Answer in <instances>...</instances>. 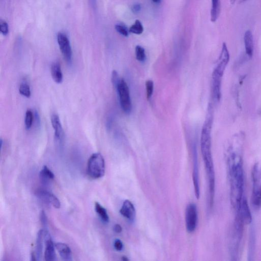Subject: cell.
I'll return each instance as SVG.
<instances>
[{
	"label": "cell",
	"instance_id": "cell-22",
	"mask_svg": "<svg viewBox=\"0 0 261 261\" xmlns=\"http://www.w3.org/2000/svg\"><path fill=\"white\" fill-rule=\"evenodd\" d=\"M95 209L99 217L101 218L104 223H108L109 222V215L105 208L98 203L96 202L95 204Z\"/></svg>",
	"mask_w": 261,
	"mask_h": 261
},
{
	"label": "cell",
	"instance_id": "cell-2",
	"mask_svg": "<svg viewBox=\"0 0 261 261\" xmlns=\"http://www.w3.org/2000/svg\"><path fill=\"white\" fill-rule=\"evenodd\" d=\"M212 125V119L209 117L204 125L200 139V147L208 179L210 207L213 205L215 189V171L211 150Z\"/></svg>",
	"mask_w": 261,
	"mask_h": 261
},
{
	"label": "cell",
	"instance_id": "cell-14",
	"mask_svg": "<svg viewBox=\"0 0 261 261\" xmlns=\"http://www.w3.org/2000/svg\"><path fill=\"white\" fill-rule=\"evenodd\" d=\"M51 121L54 130L55 137L57 141L60 143L63 140L64 131L59 116L56 114H53L51 116Z\"/></svg>",
	"mask_w": 261,
	"mask_h": 261
},
{
	"label": "cell",
	"instance_id": "cell-13",
	"mask_svg": "<svg viewBox=\"0 0 261 261\" xmlns=\"http://www.w3.org/2000/svg\"><path fill=\"white\" fill-rule=\"evenodd\" d=\"M196 149L193 150V180L194 187L195 196L197 199L200 197V186L198 173V166L197 156Z\"/></svg>",
	"mask_w": 261,
	"mask_h": 261
},
{
	"label": "cell",
	"instance_id": "cell-15",
	"mask_svg": "<svg viewBox=\"0 0 261 261\" xmlns=\"http://www.w3.org/2000/svg\"><path fill=\"white\" fill-rule=\"evenodd\" d=\"M119 212L122 215L130 221V222H133L135 220L136 210L134 205L130 200H125Z\"/></svg>",
	"mask_w": 261,
	"mask_h": 261
},
{
	"label": "cell",
	"instance_id": "cell-33",
	"mask_svg": "<svg viewBox=\"0 0 261 261\" xmlns=\"http://www.w3.org/2000/svg\"><path fill=\"white\" fill-rule=\"evenodd\" d=\"M113 230L116 233H120L122 232L123 229L119 225L116 224L114 226Z\"/></svg>",
	"mask_w": 261,
	"mask_h": 261
},
{
	"label": "cell",
	"instance_id": "cell-17",
	"mask_svg": "<svg viewBox=\"0 0 261 261\" xmlns=\"http://www.w3.org/2000/svg\"><path fill=\"white\" fill-rule=\"evenodd\" d=\"M60 257L64 261H71L73 260L72 252L70 248L66 244L61 243L55 245Z\"/></svg>",
	"mask_w": 261,
	"mask_h": 261
},
{
	"label": "cell",
	"instance_id": "cell-7",
	"mask_svg": "<svg viewBox=\"0 0 261 261\" xmlns=\"http://www.w3.org/2000/svg\"><path fill=\"white\" fill-rule=\"evenodd\" d=\"M120 105L125 113L129 114L132 111V102L130 97V90L127 84L123 79H120L116 86Z\"/></svg>",
	"mask_w": 261,
	"mask_h": 261
},
{
	"label": "cell",
	"instance_id": "cell-26",
	"mask_svg": "<svg viewBox=\"0 0 261 261\" xmlns=\"http://www.w3.org/2000/svg\"><path fill=\"white\" fill-rule=\"evenodd\" d=\"M19 92L22 95L29 98L31 96V92L30 87L27 84H22L19 87Z\"/></svg>",
	"mask_w": 261,
	"mask_h": 261
},
{
	"label": "cell",
	"instance_id": "cell-4",
	"mask_svg": "<svg viewBox=\"0 0 261 261\" xmlns=\"http://www.w3.org/2000/svg\"><path fill=\"white\" fill-rule=\"evenodd\" d=\"M245 224L239 214L236 213L231 232L230 251L233 260H237L242 244Z\"/></svg>",
	"mask_w": 261,
	"mask_h": 261
},
{
	"label": "cell",
	"instance_id": "cell-31",
	"mask_svg": "<svg viewBox=\"0 0 261 261\" xmlns=\"http://www.w3.org/2000/svg\"><path fill=\"white\" fill-rule=\"evenodd\" d=\"M114 247L117 251H121L124 248V245L122 241L119 239H116L114 243Z\"/></svg>",
	"mask_w": 261,
	"mask_h": 261
},
{
	"label": "cell",
	"instance_id": "cell-16",
	"mask_svg": "<svg viewBox=\"0 0 261 261\" xmlns=\"http://www.w3.org/2000/svg\"><path fill=\"white\" fill-rule=\"evenodd\" d=\"M46 231L40 230L37 234L36 240V256L37 261L41 260L42 257L44 244L45 243Z\"/></svg>",
	"mask_w": 261,
	"mask_h": 261
},
{
	"label": "cell",
	"instance_id": "cell-10",
	"mask_svg": "<svg viewBox=\"0 0 261 261\" xmlns=\"http://www.w3.org/2000/svg\"><path fill=\"white\" fill-rule=\"evenodd\" d=\"M36 195L44 201L52 205L56 209L60 208V202L59 199L51 192L44 189H39L35 192Z\"/></svg>",
	"mask_w": 261,
	"mask_h": 261
},
{
	"label": "cell",
	"instance_id": "cell-9",
	"mask_svg": "<svg viewBox=\"0 0 261 261\" xmlns=\"http://www.w3.org/2000/svg\"><path fill=\"white\" fill-rule=\"evenodd\" d=\"M58 43L64 58L67 62L71 64L72 61V50L69 39L63 33H59L57 36Z\"/></svg>",
	"mask_w": 261,
	"mask_h": 261
},
{
	"label": "cell",
	"instance_id": "cell-27",
	"mask_svg": "<svg viewBox=\"0 0 261 261\" xmlns=\"http://www.w3.org/2000/svg\"><path fill=\"white\" fill-rule=\"evenodd\" d=\"M146 86L147 98L148 99H150L152 96L154 91V83L152 80H148Z\"/></svg>",
	"mask_w": 261,
	"mask_h": 261
},
{
	"label": "cell",
	"instance_id": "cell-23",
	"mask_svg": "<svg viewBox=\"0 0 261 261\" xmlns=\"http://www.w3.org/2000/svg\"><path fill=\"white\" fill-rule=\"evenodd\" d=\"M129 31L135 34H142L144 32V27L142 23L139 20H136L134 24L130 28Z\"/></svg>",
	"mask_w": 261,
	"mask_h": 261
},
{
	"label": "cell",
	"instance_id": "cell-11",
	"mask_svg": "<svg viewBox=\"0 0 261 261\" xmlns=\"http://www.w3.org/2000/svg\"><path fill=\"white\" fill-rule=\"evenodd\" d=\"M236 212L242 218L245 225H250L252 223V215L248 200L245 196L243 198L239 209Z\"/></svg>",
	"mask_w": 261,
	"mask_h": 261
},
{
	"label": "cell",
	"instance_id": "cell-20",
	"mask_svg": "<svg viewBox=\"0 0 261 261\" xmlns=\"http://www.w3.org/2000/svg\"><path fill=\"white\" fill-rule=\"evenodd\" d=\"M40 177H41L43 184L47 185L49 184L51 180L54 179L55 175L47 166H44L40 172Z\"/></svg>",
	"mask_w": 261,
	"mask_h": 261
},
{
	"label": "cell",
	"instance_id": "cell-3",
	"mask_svg": "<svg viewBox=\"0 0 261 261\" xmlns=\"http://www.w3.org/2000/svg\"><path fill=\"white\" fill-rule=\"evenodd\" d=\"M230 54L226 43L223 45L218 64L213 73L212 90L214 98L219 101L221 95V84L226 68L229 62Z\"/></svg>",
	"mask_w": 261,
	"mask_h": 261
},
{
	"label": "cell",
	"instance_id": "cell-32",
	"mask_svg": "<svg viewBox=\"0 0 261 261\" xmlns=\"http://www.w3.org/2000/svg\"><path fill=\"white\" fill-rule=\"evenodd\" d=\"M120 79L118 73L116 71H113L112 75V82L115 87L117 85Z\"/></svg>",
	"mask_w": 261,
	"mask_h": 261
},
{
	"label": "cell",
	"instance_id": "cell-21",
	"mask_svg": "<svg viewBox=\"0 0 261 261\" xmlns=\"http://www.w3.org/2000/svg\"><path fill=\"white\" fill-rule=\"evenodd\" d=\"M221 10L220 0H212L211 21L215 22L218 18Z\"/></svg>",
	"mask_w": 261,
	"mask_h": 261
},
{
	"label": "cell",
	"instance_id": "cell-24",
	"mask_svg": "<svg viewBox=\"0 0 261 261\" xmlns=\"http://www.w3.org/2000/svg\"><path fill=\"white\" fill-rule=\"evenodd\" d=\"M136 57L140 62H144L146 59L145 49L141 46H137L135 48Z\"/></svg>",
	"mask_w": 261,
	"mask_h": 261
},
{
	"label": "cell",
	"instance_id": "cell-36",
	"mask_svg": "<svg viewBox=\"0 0 261 261\" xmlns=\"http://www.w3.org/2000/svg\"><path fill=\"white\" fill-rule=\"evenodd\" d=\"M236 0H230L232 4H234Z\"/></svg>",
	"mask_w": 261,
	"mask_h": 261
},
{
	"label": "cell",
	"instance_id": "cell-37",
	"mask_svg": "<svg viewBox=\"0 0 261 261\" xmlns=\"http://www.w3.org/2000/svg\"><path fill=\"white\" fill-rule=\"evenodd\" d=\"M123 260H124V261H128V259L126 257H124Z\"/></svg>",
	"mask_w": 261,
	"mask_h": 261
},
{
	"label": "cell",
	"instance_id": "cell-18",
	"mask_svg": "<svg viewBox=\"0 0 261 261\" xmlns=\"http://www.w3.org/2000/svg\"><path fill=\"white\" fill-rule=\"evenodd\" d=\"M244 42L246 54L249 57H252L254 53V38L250 30H247L245 34Z\"/></svg>",
	"mask_w": 261,
	"mask_h": 261
},
{
	"label": "cell",
	"instance_id": "cell-34",
	"mask_svg": "<svg viewBox=\"0 0 261 261\" xmlns=\"http://www.w3.org/2000/svg\"><path fill=\"white\" fill-rule=\"evenodd\" d=\"M140 9H141V6L139 4H136L133 6L132 7V11L134 13L138 12Z\"/></svg>",
	"mask_w": 261,
	"mask_h": 261
},
{
	"label": "cell",
	"instance_id": "cell-29",
	"mask_svg": "<svg viewBox=\"0 0 261 261\" xmlns=\"http://www.w3.org/2000/svg\"><path fill=\"white\" fill-rule=\"evenodd\" d=\"M0 31L1 33L6 36L9 32V28L7 23L5 21H1L0 23Z\"/></svg>",
	"mask_w": 261,
	"mask_h": 261
},
{
	"label": "cell",
	"instance_id": "cell-1",
	"mask_svg": "<svg viewBox=\"0 0 261 261\" xmlns=\"http://www.w3.org/2000/svg\"><path fill=\"white\" fill-rule=\"evenodd\" d=\"M228 168L231 203L236 211L244 196L245 176L242 156L235 152L231 153L228 158Z\"/></svg>",
	"mask_w": 261,
	"mask_h": 261
},
{
	"label": "cell",
	"instance_id": "cell-30",
	"mask_svg": "<svg viewBox=\"0 0 261 261\" xmlns=\"http://www.w3.org/2000/svg\"><path fill=\"white\" fill-rule=\"evenodd\" d=\"M40 219H41V222L42 225L46 228L48 226V218L45 212L43 210L41 212V215H40Z\"/></svg>",
	"mask_w": 261,
	"mask_h": 261
},
{
	"label": "cell",
	"instance_id": "cell-8",
	"mask_svg": "<svg viewBox=\"0 0 261 261\" xmlns=\"http://www.w3.org/2000/svg\"><path fill=\"white\" fill-rule=\"evenodd\" d=\"M197 210L195 204H189L186 210L185 220L186 229L189 233L194 232L197 224Z\"/></svg>",
	"mask_w": 261,
	"mask_h": 261
},
{
	"label": "cell",
	"instance_id": "cell-28",
	"mask_svg": "<svg viewBox=\"0 0 261 261\" xmlns=\"http://www.w3.org/2000/svg\"><path fill=\"white\" fill-rule=\"evenodd\" d=\"M115 30L119 34L125 37L129 36V32L126 27L121 25H117L115 27Z\"/></svg>",
	"mask_w": 261,
	"mask_h": 261
},
{
	"label": "cell",
	"instance_id": "cell-35",
	"mask_svg": "<svg viewBox=\"0 0 261 261\" xmlns=\"http://www.w3.org/2000/svg\"><path fill=\"white\" fill-rule=\"evenodd\" d=\"M152 1L155 3H159L162 0H152Z\"/></svg>",
	"mask_w": 261,
	"mask_h": 261
},
{
	"label": "cell",
	"instance_id": "cell-5",
	"mask_svg": "<svg viewBox=\"0 0 261 261\" xmlns=\"http://www.w3.org/2000/svg\"><path fill=\"white\" fill-rule=\"evenodd\" d=\"M253 190L252 203L254 208L258 210L261 208V164H256L252 169Z\"/></svg>",
	"mask_w": 261,
	"mask_h": 261
},
{
	"label": "cell",
	"instance_id": "cell-19",
	"mask_svg": "<svg viewBox=\"0 0 261 261\" xmlns=\"http://www.w3.org/2000/svg\"><path fill=\"white\" fill-rule=\"evenodd\" d=\"M51 73L52 77L54 81L57 84H60L63 81V74L59 63H54L52 65L51 68Z\"/></svg>",
	"mask_w": 261,
	"mask_h": 261
},
{
	"label": "cell",
	"instance_id": "cell-25",
	"mask_svg": "<svg viewBox=\"0 0 261 261\" xmlns=\"http://www.w3.org/2000/svg\"><path fill=\"white\" fill-rule=\"evenodd\" d=\"M33 121V114L31 110H28L26 112L25 118V128L27 130H30L32 126Z\"/></svg>",
	"mask_w": 261,
	"mask_h": 261
},
{
	"label": "cell",
	"instance_id": "cell-6",
	"mask_svg": "<svg viewBox=\"0 0 261 261\" xmlns=\"http://www.w3.org/2000/svg\"><path fill=\"white\" fill-rule=\"evenodd\" d=\"M87 173L91 177L95 179L101 178L104 175L105 163L101 154L94 153L89 158L87 164Z\"/></svg>",
	"mask_w": 261,
	"mask_h": 261
},
{
	"label": "cell",
	"instance_id": "cell-12",
	"mask_svg": "<svg viewBox=\"0 0 261 261\" xmlns=\"http://www.w3.org/2000/svg\"><path fill=\"white\" fill-rule=\"evenodd\" d=\"M45 260L47 261H54L57 260L55 252V246L49 233L46 231L45 234Z\"/></svg>",
	"mask_w": 261,
	"mask_h": 261
}]
</instances>
